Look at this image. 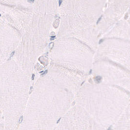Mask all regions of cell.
Listing matches in <instances>:
<instances>
[{
	"instance_id": "30bf717a",
	"label": "cell",
	"mask_w": 130,
	"mask_h": 130,
	"mask_svg": "<svg viewBox=\"0 0 130 130\" xmlns=\"http://www.w3.org/2000/svg\"><path fill=\"white\" fill-rule=\"evenodd\" d=\"M62 3V1H59V6H60V5H61Z\"/></svg>"
},
{
	"instance_id": "ba28073f",
	"label": "cell",
	"mask_w": 130,
	"mask_h": 130,
	"mask_svg": "<svg viewBox=\"0 0 130 130\" xmlns=\"http://www.w3.org/2000/svg\"><path fill=\"white\" fill-rule=\"evenodd\" d=\"M32 87H30V91L29 92V94H30V93H31V91H32Z\"/></svg>"
},
{
	"instance_id": "9a60e30c",
	"label": "cell",
	"mask_w": 130,
	"mask_h": 130,
	"mask_svg": "<svg viewBox=\"0 0 130 130\" xmlns=\"http://www.w3.org/2000/svg\"><path fill=\"white\" fill-rule=\"evenodd\" d=\"M1 14H0V17H1Z\"/></svg>"
},
{
	"instance_id": "8992f818",
	"label": "cell",
	"mask_w": 130,
	"mask_h": 130,
	"mask_svg": "<svg viewBox=\"0 0 130 130\" xmlns=\"http://www.w3.org/2000/svg\"><path fill=\"white\" fill-rule=\"evenodd\" d=\"M102 17V15H101V16H100V18L98 19V21H97V22H96V24H98V23H99V21L101 20V19Z\"/></svg>"
},
{
	"instance_id": "7c38bea8",
	"label": "cell",
	"mask_w": 130,
	"mask_h": 130,
	"mask_svg": "<svg viewBox=\"0 0 130 130\" xmlns=\"http://www.w3.org/2000/svg\"><path fill=\"white\" fill-rule=\"evenodd\" d=\"M34 2V1H28V2L29 3H33Z\"/></svg>"
},
{
	"instance_id": "8fae6325",
	"label": "cell",
	"mask_w": 130,
	"mask_h": 130,
	"mask_svg": "<svg viewBox=\"0 0 130 130\" xmlns=\"http://www.w3.org/2000/svg\"><path fill=\"white\" fill-rule=\"evenodd\" d=\"M34 76H35V75L34 74H33L32 75V79L33 80L34 78Z\"/></svg>"
},
{
	"instance_id": "4fadbf2b",
	"label": "cell",
	"mask_w": 130,
	"mask_h": 130,
	"mask_svg": "<svg viewBox=\"0 0 130 130\" xmlns=\"http://www.w3.org/2000/svg\"><path fill=\"white\" fill-rule=\"evenodd\" d=\"M91 72H92V70H90V72H89V73H90V74H91Z\"/></svg>"
},
{
	"instance_id": "5b68a950",
	"label": "cell",
	"mask_w": 130,
	"mask_h": 130,
	"mask_svg": "<svg viewBox=\"0 0 130 130\" xmlns=\"http://www.w3.org/2000/svg\"><path fill=\"white\" fill-rule=\"evenodd\" d=\"M14 53H15V52H14V51L13 52H12V53H11V54H10V58H9V60H10V58H11V57L13 56Z\"/></svg>"
},
{
	"instance_id": "52a82bcc",
	"label": "cell",
	"mask_w": 130,
	"mask_h": 130,
	"mask_svg": "<svg viewBox=\"0 0 130 130\" xmlns=\"http://www.w3.org/2000/svg\"><path fill=\"white\" fill-rule=\"evenodd\" d=\"M47 72V70H46L45 72H44L42 74H41V75H45L46 74V73Z\"/></svg>"
},
{
	"instance_id": "3957f363",
	"label": "cell",
	"mask_w": 130,
	"mask_h": 130,
	"mask_svg": "<svg viewBox=\"0 0 130 130\" xmlns=\"http://www.w3.org/2000/svg\"><path fill=\"white\" fill-rule=\"evenodd\" d=\"M59 24V20L56 19L55 20V21L54 22L53 26H54V25H55V24H57V26H58Z\"/></svg>"
},
{
	"instance_id": "7a4b0ae2",
	"label": "cell",
	"mask_w": 130,
	"mask_h": 130,
	"mask_svg": "<svg viewBox=\"0 0 130 130\" xmlns=\"http://www.w3.org/2000/svg\"><path fill=\"white\" fill-rule=\"evenodd\" d=\"M102 79V77L101 76H98L95 77V80L98 82V83H100V82L101 81Z\"/></svg>"
},
{
	"instance_id": "9c48e42d",
	"label": "cell",
	"mask_w": 130,
	"mask_h": 130,
	"mask_svg": "<svg viewBox=\"0 0 130 130\" xmlns=\"http://www.w3.org/2000/svg\"><path fill=\"white\" fill-rule=\"evenodd\" d=\"M103 41H104V39H101V40L99 41V44H101L102 42H103Z\"/></svg>"
},
{
	"instance_id": "6da1fadb",
	"label": "cell",
	"mask_w": 130,
	"mask_h": 130,
	"mask_svg": "<svg viewBox=\"0 0 130 130\" xmlns=\"http://www.w3.org/2000/svg\"><path fill=\"white\" fill-rule=\"evenodd\" d=\"M92 117L86 116L63 117L55 130H105Z\"/></svg>"
},
{
	"instance_id": "277c9868",
	"label": "cell",
	"mask_w": 130,
	"mask_h": 130,
	"mask_svg": "<svg viewBox=\"0 0 130 130\" xmlns=\"http://www.w3.org/2000/svg\"><path fill=\"white\" fill-rule=\"evenodd\" d=\"M54 43H53V42H52V43H51L50 44V45H49V47H50V48L51 49H52V47H53V46H54Z\"/></svg>"
},
{
	"instance_id": "5bb4252c",
	"label": "cell",
	"mask_w": 130,
	"mask_h": 130,
	"mask_svg": "<svg viewBox=\"0 0 130 130\" xmlns=\"http://www.w3.org/2000/svg\"><path fill=\"white\" fill-rule=\"evenodd\" d=\"M85 82L84 81V82H82V84H81V86H82V85L83 84H84V83Z\"/></svg>"
}]
</instances>
